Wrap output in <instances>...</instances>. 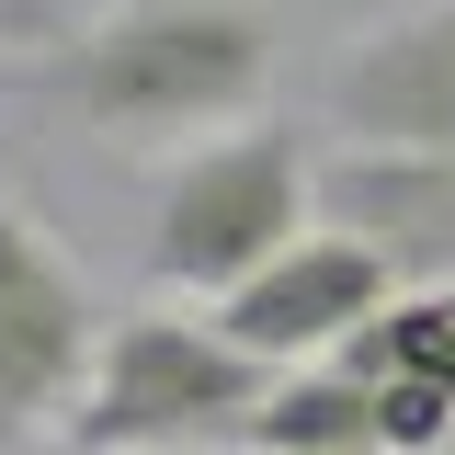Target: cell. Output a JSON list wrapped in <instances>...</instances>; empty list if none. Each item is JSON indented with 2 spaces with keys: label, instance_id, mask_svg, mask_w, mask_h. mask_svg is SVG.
I'll return each instance as SVG.
<instances>
[{
  "label": "cell",
  "instance_id": "9c48e42d",
  "mask_svg": "<svg viewBox=\"0 0 455 455\" xmlns=\"http://www.w3.org/2000/svg\"><path fill=\"white\" fill-rule=\"evenodd\" d=\"M341 364H353V376H433V387H455V284L387 296L364 331L341 341Z\"/></svg>",
  "mask_w": 455,
  "mask_h": 455
},
{
  "label": "cell",
  "instance_id": "6da1fadb",
  "mask_svg": "<svg viewBox=\"0 0 455 455\" xmlns=\"http://www.w3.org/2000/svg\"><path fill=\"white\" fill-rule=\"evenodd\" d=\"M23 92L114 148L228 137L274 92V23L251 0H114L103 23L46 35L23 57Z\"/></svg>",
  "mask_w": 455,
  "mask_h": 455
},
{
  "label": "cell",
  "instance_id": "277c9868",
  "mask_svg": "<svg viewBox=\"0 0 455 455\" xmlns=\"http://www.w3.org/2000/svg\"><path fill=\"white\" fill-rule=\"evenodd\" d=\"M103 307L80 262L46 239V217L0 182V455H23L35 433H68V410L103 364Z\"/></svg>",
  "mask_w": 455,
  "mask_h": 455
},
{
  "label": "cell",
  "instance_id": "5b68a950",
  "mask_svg": "<svg viewBox=\"0 0 455 455\" xmlns=\"http://www.w3.org/2000/svg\"><path fill=\"white\" fill-rule=\"evenodd\" d=\"M341 137H387V148H444L455 160V0H410L353 23L319 80Z\"/></svg>",
  "mask_w": 455,
  "mask_h": 455
},
{
  "label": "cell",
  "instance_id": "7a4b0ae2",
  "mask_svg": "<svg viewBox=\"0 0 455 455\" xmlns=\"http://www.w3.org/2000/svg\"><path fill=\"white\" fill-rule=\"evenodd\" d=\"M319 228V148L251 114L228 137H194L160 171V205H148V284L160 296H239L274 251H296Z\"/></svg>",
  "mask_w": 455,
  "mask_h": 455
},
{
  "label": "cell",
  "instance_id": "3957f363",
  "mask_svg": "<svg viewBox=\"0 0 455 455\" xmlns=\"http://www.w3.org/2000/svg\"><path fill=\"white\" fill-rule=\"evenodd\" d=\"M284 364H262L228 319H171L137 307L103 331V364L68 410V455H217L251 433Z\"/></svg>",
  "mask_w": 455,
  "mask_h": 455
},
{
  "label": "cell",
  "instance_id": "ba28073f",
  "mask_svg": "<svg viewBox=\"0 0 455 455\" xmlns=\"http://www.w3.org/2000/svg\"><path fill=\"white\" fill-rule=\"evenodd\" d=\"M239 455H387V433H376V376H353V364H284L274 398L251 410V433H239Z\"/></svg>",
  "mask_w": 455,
  "mask_h": 455
},
{
  "label": "cell",
  "instance_id": "30bf717a",
  "mask_svg": "<svg viewBox=\"0 0 455 455\" xmlns=\"http://www.w3.org/2000/svg\"><path fill=\"white\" fill-rule=\"evenodd\" d=\"M376 433H387V455H433L455 433V387H433V376H376Z\"/></svg>",
  "mask_w": 455,
  "mask_h": 455
},
{
  "label": "cell",
  "instance_id": "8992f818",
  "mask_svg": "<svg viewBox=\"0 0 455 455\" xmlns=\"http://www.w3.org/2000/svg\"><path fill=\"white\" fill-rule=\"evenodd\" d=\"M319 228L364 239L410 284H455V160L444 148H387V137H341L319 148Z\"/></svg>",
  "mask_w": 455,
  "mask_h": 455
},
{
  "label": "cell",
  "instance_id": "52a82bcc",
  "mask_svg": "<svg viewBox=\"0 0 455 455\" xmlns=\"http://www.w3.org/2000/svg\"><path fill=\"white\" fill-rule=\"evenodd\" d=\"M387 296H398V274L364 251V239L307 228V239H296V251H274V262L239 284V296H217V319L251 341L262 364H331V353L364 331Z\"/></svg>",
  "mask_w": 455,
  "mask_h": 455
}]
</instances>
